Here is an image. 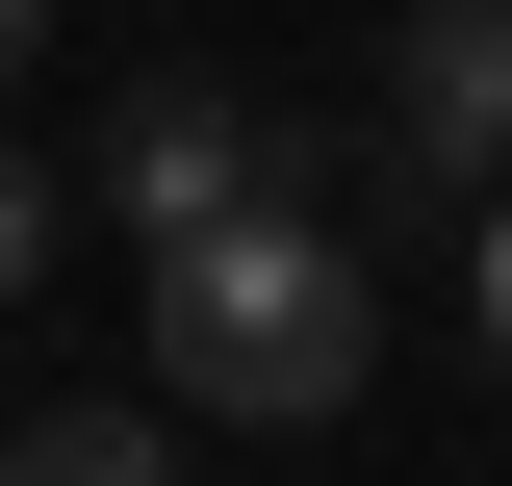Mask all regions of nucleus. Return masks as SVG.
I'll return each mask as SVG.
<instances>
[{
	"label": "nucleus",
	"instance_id": "f257e3e1",
	"mask_svg": "<svg viewBox=\"0 0 512 486\" xmlns=\"http://www.w3.org/2000/svg\"><path fill=\"white\" fill-rule=\"evenodd\" d=\"M384 359V307H359V205L308 180H256L205 205V231H154V384H180L205 435H333Z\"/></svg>",
	"mask_w": 512,
	"mask_h": 486
},
{
	"label": "nucleus",
	"instance_id": "f03ea898",
	"mask_svg": "<svg viewBox=\"0 0 512 486\" xmlns=\"http://www.w3.org/2000/svg\"><path fill=\"white\" fill-rule=\"evenodd\" d=\"M512 180V0H410L359 52V231L384 205H487Z\"/></svg>",
	"mask_w": 512,
	"mask_h": 486
},
{
	"label": "nucleus",
	"instance_id": "7ed1b4c3",
	"mask_svg": "<svg viewBox=\"0 0 512 486\" xmlns=\"http://www.w3.org/2000/svg\"><path fill=\"white\" fill-rule=\"evenodd\" d=\"M256 180H282V103H256V77H128V103H103V205H128V256L205 231V205H256Z\"/></svg>",
	"mask_w": 512,
	"mask_h": 486
},
{
	"label": "nucleus",
	"instance_id": "20e7f679",
	"mask_svg": "<svg viewBox=\"0 0 512 486\" xmlns=\"http://www.w3.org/2000/svg\"><path fill=\"white\" fill-rule=\"evenodd\" d=\"M180 384H77V410H26V435H0V461H26V486H128V461H180Z\"/></svg>",
	"mask_w": 512,
	"mask_h": 486
},
{
	"label": "nucleus",
	"instance_id": "39448f33",
	"mask_svg": "<svg viewBox=\"0 0 512 486\" xmlns=\"http://www.w3.org/2000/svg\"><path fill=\"white\" fill-rule=\"evenodd\" d=\"M52 282V180H26V154H0V307Z\"/></svg>",
	"mask_w": 512,
	"mask_h": 486
},
{
	"label": "nucleus",
	"instance_id": "423d86ee",
	"mask_svg": "<svg viewBox=\"0 0 512 486\" xmlns=\"http://www.w3.org/2000/svg\"><path fill=\"white\" fill-rule=\"evenodd\" d=\"M487 359H512V180H487Z\"/></svg>",
	"mask_w": 512,
	"mask_h": 486
},
{
	"label": "nucleus",
	"instance_id": "0eeeda50",
	"mask_svg": "<svg viewBox=\"0 0 512 486\" xmlns=\"http://www.w3.org/2000/svg\"><path fill=\"white\" fill-rule=\"evenodd\" d=\"M26 52H52V0H0V77H26Z\"/></svg>",
	"mask_w": 512,
	"mask_h": 486
}]
</instances>
